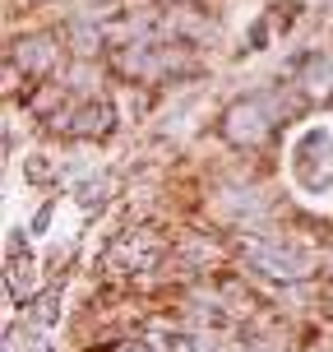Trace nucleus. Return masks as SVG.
<instances>
[{
    "mask_svg": "<svg viewBox=\"0 0 333 352\" xmlns=\"http://www.w3.org/2000/svg\"><path fill=\"white\" fill-rule=\"evenodd\" d=\"M241 260L273 283H306L315 274V255L306 246H297L292 236H278V232L246 228L241 232Z\"/></svg>",
    "mask_w": 333,
    "mask_h": 352,
    "instance_id": "obj_1",
    "label": "nucleus"
},
{
    "mask_svg": "<svg viewBox=\"0 0 333 352\" xmlns=\"http://www.w3.org/2000/svg\"><path fill=\"white\" fill-rule=\"evenodd\" d=\"M162 264V241L153 236L148 228H125L111 236V246L102 255V269L106 274H125V278H139L148 269Z\"/></svg>",
    "mask_w": 333,
    "mask_h": 352,
    "instance_id": "obj_2",
    "label": "nucleus"
},
{
    "mask_svg": "<svg viewBox=\"0 0 333 352\" xmlns=\"http://www.w3.org/2000/svg\"><path fill=\"white\" fill-rule=\"evenodd\" d=\"M278 121V98L273 93H255L246 102H236L222 116V135H227L236 148H255L260 140H268V130Z\"/></svg>",
    "mask_w": 333,
    "mask_h": 352,
    "instance_id": "obj_3",
    "label": "nucleus"
},
{
    "mask_svg": "<svg viewBox=\"0 0 333 352\" xmlns=\"http://www.w3.org/2000/svg\"><path fill=\"white\" fill-rule=\"evenodd\" d=\"M111 125H116V111L106 102H88V107H79V111H56L51 116V130H60V135H79V140H102V135H111Z\"/></svg>",
    "mask_w": 333,
    "mask_h": 352,
    "instance_id": "obj_4",
    "label": "nucleus"
},
{
    "mask_svg": "<svg viewBox=\"0 0 333 352\" xmlns=\"http://www.w3.org/2000/svg\"><path fill=\"white\" fill-rule=\"evenodd\" d=\"M56 60H60V42L56 37H23V42H14V52H10V65L33 74V79L51 74Z\"/></svg>",
    "mask_w": 333,
    "mask_h": 352,
    "instance_id": "obj_5",
    "label": "nucleus"
},
{
    "mask_svg": "<svg viewBox=\"0 0 333 352\" xmlns=\"http://www.w3.org/2000/svg\"><path fill=\"white\" fill-rule=\"evenodd\" d=\"M213 209H218V218H227L231 228H255V223H260L264 213V199H260V190H241V186H236V190H222L218 195V199H213Z\"/></svg>",
    "mask_w": 333,
    "mask_h": 352,
    "instance_id": "obj_6",
    "label": "nucleus"
},
{
    "mask_svg": "<svg viewBox=\"0 0 333 352\" xmlns=\"http://www.w3.org/2000/svg\"><path fill=\"white\" fill-rule=\"evenodd\" d=\"M181 260L190 264V269H209L213 264V246L204 241V236H190V241L181 246Z\"/></svg>",
    "mask_w": 333,
    "mask_h": 352,
    "instance_id": "obj_7",
    "label": "nucleus"
},
{
    "mask_svg": "<svg viewBox=\"0 0 333 352\" xmlns=\"http://www.w3.org/2000/svg\"><path fill=\"white\" fill-rule=\"evenodd\" d=\"M116 352H158V348H153V343H121Z\"/></svg>",
    "mask_w": 333,
    "mask_h": 352,
    "instance_id": "obj_8",
    "label": "nucleus"
}]
</instances>
